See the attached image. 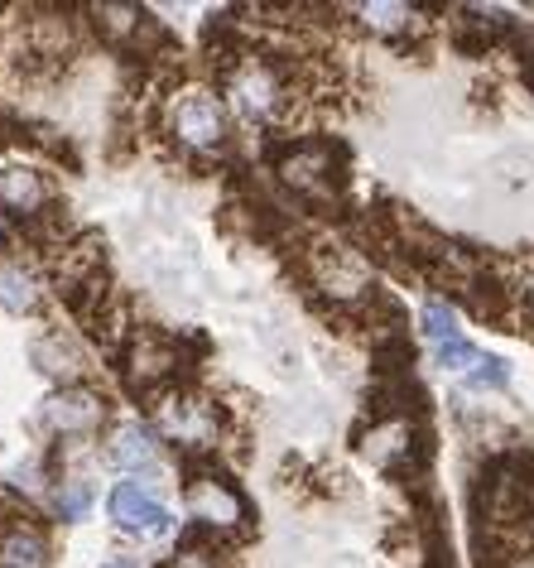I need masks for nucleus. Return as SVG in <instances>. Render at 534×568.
Segmentation results:
<instances>
[{
  "mask_svg": "<svg viewBox=\"0 0 534 568\" xmlns=\"http://www.w3.org/2000/svg\"><path fill=\"white\" fill-rule=\"evenodd\" d=\"M102 419H106L102 395L82 391V386H68V391L49 395L43 400V409H39V425H49L59 439H87Z\"/></svg>",
  "mask_w": 534,
  "mask_h": 568,
  "instance_id": "1",
  "label": "nucleus"
},
{
  "mask_svg": "<svg viewBox=\"0 0 534 568\" xmlns=\"http://www.w3.org/2000/svg\"><path fill=\"white\" fill-rule=\"evenodd\" d=\"M169 126L174 136L183 144H193V150H207V144H217L221 136H227V116H221V102L207 92H183L178 102L169 106Z\"/></svg>",
  "mask_w": 534,
  "mask_h": 568,
  "instance_id": "2",
  "label": "nucleus"
},
{
  "mask_svg": "<svg viewBox=\"0 0 534 568\" xmlns=\"http://www.w3.org/2000/svg\"><path fill=\"white\" fill-rule=\"evenodd\" d=\"M111 516H116V526L130 530V534H169L174 530L164 501L154 492H144V487H136V482H120L116 492H111Z\"/></svg>",
  "mask_w": 534,
  "mask_h": 568,
  "instance_id": "3",
  "label": "nucleus"
},
{
  "mask_svg": "<svg viewBox=\"0 0 534 568\" xmlns=\"http://www.w3.org/2000/svg\"><path fill=\"white\" fill-rule=\"evenodd\" d=\"M102 265H106V241L97 231H82L73 247H63V255L53 261V280H59V294L63 289H77V285H92L102 280Z\"/></svg>",
  "mask_w": 534,
  "mask_h": 568,
  "instance_id": "4",
  "label": "nucleus"
},
{
  "mask_svg": "<svg viewBox=\"0 0 534 568\" xmlns=\"http://www.w3.org/2000/svg\"><path fill=\"white\" fill-rule=\"evenodd\" d=\"M29 362H35L39 376H49V381H63V391L82 381V352H77L73 342L63 338V332H49V338H35V342H29Z\"/></svg>",
  "mask_w": 534,
  "mask_h": 568,
  "instance_id": "5",
  "label": "nucleus"
},
{
  "mask_svg": "<svg viewBox=\"0 0 534 568\" xmlns=\"http://www.w3.org/2000/svg\"><path fill=\"white\" fill-rule=\"evenodd\" d=\"M43 203H49V198H43V178L35 169L0 174V207H10V213H20V217H35Z\"/></svg>",
  "mask_w": 534,
  "mask_h": 568,
  "instance_id": "6",
  "label": "nucleus"
},
{
  "mask_svg": "<svg viewBox=\"0 0 534 568\" xmlns=\"http://www.w3.org/2000/svg\"><path fill=\"white\" fill-rule=\"evenodd\" d=\"M20 237L39 251L63 247V237H68V203H43L35 217H20Z\"/></svg>",
  "mask_w": 534,
  "mask_h": 568,
  "instance_id": "7",
  "label": "nucleus"
},
{
  "mask_svg": "<svg viewBox=\"0 0 534 568\" xmlns=\"http://www.w3.org/2000/svg\"><path fill=\"white\" fill-rule=\"evenodd\" d=\"M0 554H5V568H49V540L35 526H15L0 540Z\"/></svg>",
  "mask_w": 534,
  "mask_h": 568,
  "instance_id": "8",
  "label": "nucleus"
},
{
  "mask_svg": "<svg viewBox=\"0 0 534 568\" xmlns=\"http://www.w3.org/2000/svg\"><path fill=\"white\" fill-rule=\"evenodd\" d=\"M111 458H116L120 467H130V472H150L154 467V433L144 425H120L116 429V443H111Z\"/></svg>",
  "mask_w": 534,
  "mask_h": 568,
  "instance_id": "9",
  "label": "nucleus"
},
{
  "mask_svg": "<svg viewBox=\"0 0 534 568\" xmlns=\"http://www.w3.org/2000/svg\"><path fill=\"white\" fill-rule=\"evenodd\" d=\"M39 289L25 270H0V308L5 314H35Z\"/></svg>",
  "mask_w": 534,
  "mask_h": 568,
  "instance_id": "10",
  "label": "nucleus"
},
{
  "mask_svg": "<svg viewBox=\"0 0 534 568\" xmlns=\"http://www.w3.org/2000/svg\"><path fill=\"white\" fill-rule=\"evenodd\" d=\"M361 25L381 29V35H405L415 25V5H361Z\"/></svg>",
  "mask_w": 534,
  "mask_h": 568,
  "instance_id": "11",
  "label": "nucleus"
},
{
  "mask_svg": "<svg viewBox=\"0 0 534 568\" xmlns=\"http://www.w3.org/2000/svg\"><path fill=\"white\" fill-rule=\"evenodd\" d=\"M424 338L433 342V352L462 338L458 323H453V308H448V304H438V299H429V304H424Z\"/></svg>",
  "mask_w": 534,
  "mask_h": 568,
  "instance_id": "12",
  "label": "nucleus"
},
{
  "mask_svg": "<svg viewBox=\"0 0 534 568\" xmlns=\"http://www.w3.org/2000/svg\"><path fill=\"white\" fill-rule=\"evenodd\" d=\"M87 506H92V492H87V482H63V487H59V516H63V520H82Z\"/></svg>",
  "mask_w": 534,
  "mask_h": 568,
  "instance_id": "13",
  "label": "nucleus"
},
{
  "mask_svg": "<svg viewBox=\"0 0 534 568\" xmlns=\"http://www.w3.org/2000/svg\"><path fill=\"white\" fill-rule=\"evenodd\" d=\"M506 381H510V366L496 362V356H482V362H476V371H467V386H472V391H486V386H506Z\"/></svg>",
  "mask_w": 534,
  "mask_h": 568,
  "instance_id": "14",
  "label": "nucleus"
},
{
  "mask_svg": "<svg viewBox=\"0 0 534 568\" xmlns=\"http://www.w3.org/2000/svg\"><path fill=\"white\" fill-rule=\"evenodd\" d=\"M102 568H140L136 559H116V564H102Z\"/></svg>",
  "mask_w": 534,
  "mask_h": 568,
  "instance_id": "15",
  "label": "nucleus"
},
{
  "mask_svg": "<svg viewBox=\"0 0 534 568\" xmlns=\"http://www.w3.org/2000/svg\"><path fill=\"white\" fill-rule=\"evenodd\" d=\"M0 251H5V227H0Z\"/></svg>",
  "mask_w": 534,
  "mask_h": 568,
  "instance_id": "16",
  "label": "nucleus"
}]
</instances>
